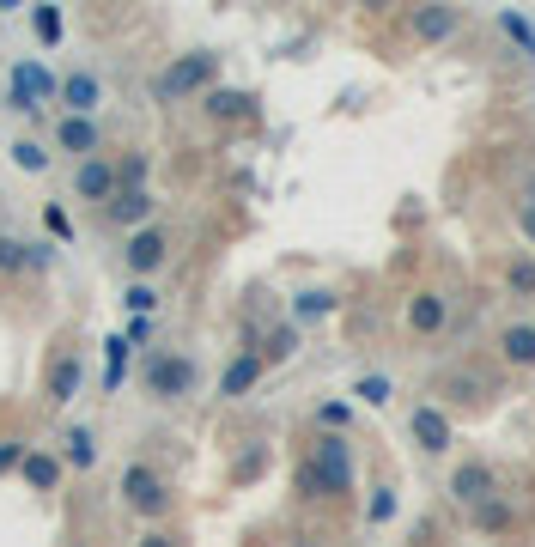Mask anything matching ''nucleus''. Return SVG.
I'll return each mask as SVG.
<instances>
[{
	"label": "nucleus",
	"instance_id": "nucleus-29",
	"mask_svg": "<svg viewBox=\"0 0 535 547\" xmlns=\"http://www.w3.org/2000/svg\"><path fill=\"white\" fill-rule=\"evenodd\" d=\"M31 31H37V43H43V49H55V43H61V31H67V25H61V7H31Z\"/></svg>",
	"mask_w": 535,
	"mask_h": 547
},
{
	"label": "nucleus",
	"instance_id": "nucleus-42",
	"mask_svg": "<svg viewBox=\"0 0 535 547\" xmlns=\"http://www.w3.org/2000/svg\"><path fill=\"white\" fill-rule=\"evenodd\" d=\"M67 547H86V541H67Z\"/></svg>",
	"mask_w": 535,
	"mask_h": 547
},
{
	"label": "nucleus",
	"instance_id": "nucleus-27",
	"mask_svg": "<svg viewBox=\"0 0 535 547\" xmlns=\"http://www.w3.org/2000/svg\"><path fill=\"white\" fill-rule=\"evenodd\" d=\"M256 353H262V365H274V359H292V353H298V323H280V329H268V341H262Z\"/></svg>",
	"mask_w": 535,
	"mask_h": 547
},
{
	"label": "nucleus",
	"instance_id": "nucleus-16",
	"mask_svg": "<svg viewBox=\"0 0 535 547\" xmlns=\"http://www.w3.org/2000/svg\"><path fill=\"white\" fill-rule=\"evenodd\" d=\"M55 456H61V468H80V475H92V468H98V432H92V426H67Z\"/></svg>",
	"mask_w": 535,
	"mask_h": 547
},
{
	"label": "nucleus",
	"instance_id": "nucleus-33",
	"mask_svg": "<svg viewBox=\"0 0 535 547\" xmlns=\"http://www.w3.org/2000/svg\"><path fill=\"white\" fill-rule=\"evenodd\" d=\"M146 171H152L146 152H128V159L116 165V183H122V189H146Z\"/></svg>",
	"mask_w": 535,
	"mask_h": 547
},
{
	"label": "nucleus",
	"instance_id": "nucleus-11",
	"mask_svg": "<svg viewBox=\"0 0 535 547\" xmlns=\"http://www.w3.org/2000/svg\"><path fill=\"white\" fill-rule=\"evenodd\" d=\"M55 146L61 152H73V159H98V152H104V128H98V116H61L55 122Z\"/></svg>",
	"mask_w": 535,
	"mask_h": 547
},
{
	"label": "nucleus",
	"instance_id": "nucleus-2",
	"mask_svg": "<svg viewBox=\"0 0 535 547\" xmlns=\"http://www.w3.org/2000/svg\"><path fill=\"white\" fill-rule=\"evenodd\" d=\"M195 359L189 353H146V365H140V389L152 402H183V396H195Z\"/></svg>",
	"mask_w": 535,
	"mask_h": 547
},
{
	"label": "nucleus",
	"instance_id": "nucleus-18",
	"mask_svg": "<svg viewBox=\"0 0 535 547\" xmlns=\"http://www.w3.org/2000/svg\"><path fill=\"white\" fill-rule=\"evenodd\" d=\"M19 481H25L31 493H55V487L67 481V468H61V456H55V450H43V444H37V450L25 456V468H19Z\"/></svg>",
	"mask_w": 535,
	"mask_h": 547
},
{
	"label": "nucleus",
	"instance_id": "nucleus-14",
	"mask_svg": "<svg viewBox=\"0 0 535 547\" xmlns=\"http://www.w3.org/2000/svg\"><path fill=\"white\" fill-rule=\"evenodd\" d=\"M262 371H268V365H262V353H256V347H244V353H238L232 365L219 371V396H225V402H244L250 389L262 383Z\"/></svg>",
	"mask_w": 535,
	"mask_h": 547
},
{
	"label": "nucleus",
	"instance_id": "nucleus-12",
	"mask_svg": "<svg viewBox=\"0 0 535 547\" xmlns=\"http://www.w3.org/2000/svg\"><path fill=\"white\" fill-rule=\"evenodd\" d=\"M55 104H67V116H98V104H104V80L92 67H73V73H61V98Z\"/></svg>",
	"mask_w": 535,
	"mask_h": 547
},
{
	"label": "nucleus",
	"instance_id": "nucleus-21",
	"mask_svg": "<svg viewBox=\"0 0 535 547\" xmlns=\"http://www.w3.org/2000/svg\"><path fill=\"white\" fill-rule=\"evenodd\" d=\"M128 353H134L128 335H110L104 341V396H116V389L128 383Z\"/></svg>",
	"mask_w": 535,
	"mask_h": 547
},
{
	"label": "nucleus",
	"instance_id": "nucleus-39",
	"mask_svg": "<svg viewBox=\"0 0 535 547\" xmlns=\"http://www.w3.org/2000/svg\"><path fill=\"white\" fill-rule=\"evenodd\" d=\"M134 547H183V541H177V535H165V529H152V535H140Z\"/></svg>",
	"mask_w": 535,
	"mask_h": 547
},
{
	"label": "nucleus",
	"instance_id": "nucleus-13",
	"mask_svg": "<svg viewBox=\"0 0 535 547\" xmlns=\"http://www.w3.org/2000/svg\"><path fill=\"white\" fill-rule=\"evenodd\" d=\"M450 499L463 505V511H475L481 499H493V462H481V456L456 462V475H450Z\"/></svg>",
	"mask_w": 535,
	"mask_h": 547
},
{
	"label": "nucleus",
	"instance_id": "nucleus-15",
	"mask_svg": "<svg viewBox=\"0 0 535 547\" xmlns=\"http://www.w3.org/2000/svg\"><path fill=\"white\" fill-rule=\"evenodd\" d=\"M408 432H414V444H420V450H432V456H438V450L450 444V414H444L438 402H420V408L408 414Z\"/></svg>",
	"mask_w": 535,
	"mask_h": 547
},
{
	"label": "nucleus",
	"instance_id": "nucleus-7",
	"mask_svg": "<svg viewBox=\"0 0 535 547\" xmlns=\"http://www.w3.org/2000/svg\"><path fill=\"white\" fill-rule=\"evenodd\" d=\"M80 389H86V353H55L49 377H43L49 408H73V402H80Z\"/></svg>",
	"mask_w": 535,
	"mask_h": 547
},
{
	"label": "nucleus",
	"instance_id": "nucleus-8",
	"mask_svg": "<svg viewBox=\"0 0 535 547\" xmlns=\"http://www.w3.org/2000/svg\"><path fill=\"white\" fill-rule=\"evenodd\" d=\"M98 213H104V225L122 231V238H134V231L152 225V213H159V195H152V189H116V201L98 207Z\"/></svg>",
	"mask_w": 535,
	"mask_h": 547
},
{
	"label": "nucleus",
	"instance_id": "nucleus-36",
	"mask_svg": "<svg viewBox=\"0 0 535 547\" xmlns=\"http://www.w3.org/2000/svg\"><path fill=\"white\" fill-rule=\"evenodd\" d=\"M25 456H31V444L7 438V444H0V475H19V468H25Z\"/></svg>",
	"mask_w": 535,
	"mask_h": 547
},
{
	"label": "nucleus",
	"instance_id": "nucleus-3",
	"mask_svg": "<svg viewBox=\"0 0 535 547\" xmlns=\"http://www.w3.org/2000/svg\"><path fill=\"white\" fill-rule=\"evenodd\" d=\"M61 98V80L37 61V55H19L13 61V73H7V110H19V116H37L43 104H55Z\"/></svg>",
	"mask_w": 535,
	"mask_h": 547
},
{
	"label": "nucleus",
	"instance_id": "nucleus-28",
	"mask_svg": "<svg viewBox=\"0 0 535 547\" xmlns=\"http://www.w3.org/2000/svg\"><path fill=\"white\" fill-rule=\"evenodd\" d=\"M505 292L511 298H535V256H511L505 262Z\"/></svg>",
	"mask_w": 535,
	"mask_h": 547
},
{
	"label": "nucleus",
	"instance_id": "nucleus-4",
	"mask_svg": "<svg viewBox=\"0 0 535 547\" xmlns=\"http://www.w3.org/2000/svg\"><path fill=\"white\" fill-rule=\"evenodd\" d=\"M116 493H122V505H128L134 517H165V511H171V481H165L152 462H128L122 481H116Z\"/></svg>",
	"mask_w": 535,
	"mask_h": 547
},
{
	"label": "nucleus",
	"instance_id": "nucleus-6",
	"mask_svg": "<svg viewBox=\"0 0 535 547\" xmlns=\"http://www.w3.org/2000/svg\"><path fill=\"white\" fill-rule=\"evenodd\" d=\"M122 262H128V274L134 280H146V274H159L165 262H171V231L152 219V225H140L134 238H122Z\"/></svg>",
	"mask_w": 535,
	"mask_h": 547
},
{
	"label": "nucleus",
	"instance_id": "nucleus-35",
	"mask_svg": "<svg viewBox=\"0 0 535 547\" xmlns=\"http://www.w3.org/2000/svg\"><path fill=\"white\" fill-rule=\"evenodd\" d=\"M317 426H323V432H347V426H353V408H347V402H323V408H317Z\"/></svg>",
	"mask_w": 535,
	"mask_h": 547
},
{
	"label": "nucleus",
	"instance_id": "nucleus-40",
	"mask_svg": "<svg viewBox=\"0 0 535 547\" xmlns=\"http://www.w3.org/2000/svg\"><path fill=\"white\" fill-rule=\"evenodd\" d=\"M517 219H523V231H529V244H535V201H523V207H517Z\"/></svg>",
	"mask_w": 535,
	"mask_h": 547
},
{
	"label": "nucleus",
	"instance_id": "nucleus-30",
	"mask_svg": "<svg viewBox=\"0 0 535 547\" xmlns=\"http://www.w3.org/2000/svg\"><path fill=\"white\" fill-rule=\"evenodd\" d=\"M353 396H359V402H371V408H384V402L396 396V383H390L384 371H371V377H359V383H353Z\"/></svg>",
	"mask_w": 535,
	"mask_h": 547
},
{
	"label": "nucleus",
	"instance_id": "nucleus-32",
	"mask_svg": "<svg viewBox=\"0 0 535 547\" xmlns=\"http://www.w3.org/2000/svg\"><path fill=\"white\" fill-rule=\"evenodd\" d=\"M493 25H499V31H505V37H511V43H523V49H529V55H535V25H529V19H523V13H493Z\"/></svg>",
	"mask_w": 535,
	"mask_h": 547
},
{
	"label": "nucleus",
	"instance_id": "nucleus-10",
	"mask_svg": "<svg viewBox=\"0 0 535 547\" xmlns=\"http://www.w3.org/2000/svg\"><path fill=\"white\" fill-rule=\"evenodd\" d=\"M116 165L104 159V152H98V159H86V165H73V195H80V201H92V207H110L116 201Z\"/></svg>",
	"mask_w": 535,
	"mask_h": 547
},
{
	"label": "nucleus",
	"instance_id": "nucleus-5",
	"mask_svg": "<svg viewBox=\"0 0 535 547\" xmlns=\"http://www.w3.org/2000/svg\"><path fill=\"white\" fill-rule=\"evenodd\" d=\"M213 80H219V55H177L159 80H152V92H159L165 104H177V98H195V92H213Z\"/></svg>",
	"mask_w": 535,
	"mask_h": 547
},
{
	"label": "nucleus",
	"instance_id": "nucleus-31",
	"mask_svg": "<svg viewBox=\"0 0 535 547\" xmlns=\"http://www.w3.org/2000/svg\"><path fill=\"white\" fill-rule=\"evenodd\" d=\"M122 304H128V317H152V310H159V286H146V280H134V286L122 292Z\"/></svg>",
	"mask_w": 535,
	"mask_h": 547
},
{
	"label": "nucleus",
	"instance_id": "nucleus-22",
	"mask_svg": "<svg viewBox=\"0 0 535 547\" xmlns=\"http://www.w3.org/2000/svg\"><path fill=\"white\" fill-rule=\"evenodd\" d=\"M201 110H207L213 122H238V116H250V92H232V86H213V92L201 98Z\"/></svg>",
	"mask_w": 535,
	"mask_h": 547
},
{
	"label": "nucleus",
	"instance_id": "nucleus-26",
	"mask_svg": "<svg viewBox=\"0 0 535 547\" xmlns=\"http://www.w3.org/2000/svg\"><path fill=\"white\" fill-rule=\"evenodd\" d=\"M13 165H19V171H37V177H43V171L55 165V152H49L43 140H31V134H25V140H13Z\"/></svg>",
	"mask_w": 535,
	"mask_h": 547
},
{
	"label": "nucleus",
	"instance_id": "nucleus-23",
	"mask_svg": "<svg viewBox=\"0 0 535 547\" xmlns=\"http://www.w3.org/2000/svg\"><path fill=\"white\" fill-rule=\"evenodd\" d=\"M499 353H505V365H535V323L499 329Z\"/></svg>",
	"mask_w": 535,
	"mask_h": 547
},
{
	"label": "nucleus",
	"instance_id": "nucleus-1",
	"mask_svg": "<svg viewBox=\"0 0 535 547\" xmlns=\"http://www.w3.org/2000/svg\"><path fill=\"white\" fill-rule=\"evenodd\" d=\"M353 481H359V462H353L347 432H317V438H311V450H304V456H298V468H292L298 499H311V505H323V499H347V493H353Z\"/></svg>",
	"mask_w": 535,
	"mask_h": 547
},
{
	"label": "nucleus",
	"instance_id": "nucleus-17",
	"mask_svg": "<svg viewBox=\"0 0 535 547\" xmlns=\"http://www.w3.org/2000/svg\"><path fill=\"white\" fill-rule=\"evenodd\" d=\"M408 25H414V37H420V43H444V37L463 31V13H456V7H414V13H408Z\"/></svg>",
	"mask_w": 535,
	"mask_h": 547
},
{
	"label": "nucleus",
	"instance_id": "nucleus-9",
	"mask_svg": "<svg viewBox=\"0 0 535 547\" xmlns=\"http://www.w3.org/2000/svg\"><path fill=\"white\" fill-rule=\"evenodd\" d=\"M55 250L37 244V238H13V231H0V274L19 280V274H49Z\"/></svg>",
	"mask_w": 535,
	"mask_h": 547
},
{
	"label": "nucleus",
	"instance_id": "nucleus-38",
	"mask_svg": "<svg viewBox=\"0 0 535 547\" xmlns=\"http://www.w3.org/2000/svg\"><path fill=\"white\" fill-rule=\"evenodd\" d=\"M122 335H128V341H134V347H140V341H146V335H152V317H128V329H122Z\"/></svg>",
	"mask_w": 535,
	"mask_h": 547
},
{
	"label": "nucleus",
	"instance_id": "nucleus-34",
	"mask_svg": "<svg viewBox=\"0 0 535 547\" xmlns=\"http://www.w3.org/2000/svg\"><path fill=\"white\" fill-rule=\"evenodd\" d=\"M396 517V487H371L365 499V523H390Z\"/></svg>",
	"mask_w": 535,
	"mask_h": 547
},
{
	"label": "nucleus",
	"instance_id": "nucleus-25",
	"mask_svg": "<svg viewBox=\"0 0 535 547\" xmlns=\"http://www.w3.org/2000/svg\"><path fill=\"white\" fill-rule=\"evenodd\" d=\"M469 523H475V529H487V535H505V529L517 523V511H511L499 493H493V499H481V505L469 511Z\"/></svg>",
	"mask_w": 535,
	"mask_h": 547
},
{
	"label": "nucleus",
	"instance_id": "nucleus-20",
	"mask_svg": "<svg viewBox=\"0 0 535 547\" xmlns=\"http://www.w3.org/2000/svg\"><path fill=\"white\" fill-rule=\"evenodd\" d=\"M444 323H450V304L438 292H414L408 298V329L414 335H444Z\"/></svg>",
	"mask_w": 535,
	"mask_h": 547
},
{
	"label": "nucleus",
	"instance_id": "nucleus-24",
	"mask_svg": "<svg viewBox=\"0 0 535 547\" xmlns=\"http://www.w3.org/2000/svg\"><path fill=\"white\" fill-rule=\"evenodd\" d=\"M335 292H323V286H311V292H298L292 298V323H317V317H335Z\"/></svg>",
	"mask_w": 535,
	"mask_h": 547
},
{
	"label": "nucleus",
	"instance_id": "nucleus-37",
	"mask_svg": "<svg viewBox=\"0 0 535 547\" xmlns=\"http://www.w3.org/2000/svg\"><path fill=\"white\" fill-rule=\"evenodd\" d=\"M43 225L55 231V238H61V244H73V219H67L61 207H49V213H43Z\"/></svg>",
	"mask_w": 535,
	"mask_h": 547
},
{
	"label": "nucleus",
	"instance_id": "nucleus-41",
	"mask_svg": "<svg viewBox=\"0 0 535 547\" xmlns=\"http://www.w3.org/2000/svg\"><path fill=\"white\" fill-rule=\"evenodd\" d=\"M298 547H323V541H298Z\"/></svg>",
	"mask_w": 535,
	"mask_h": 547
},
{
	"label": "nucleus",
	"instance_id": "nucleus-19",
	"mask_svg": "<svg viewBox=\"0 0 535 547\" xmlns=\"http://www.w3.org/2000/svg\"><path fill=\"white\" fill-rule=\"evenodd\" d=\"M438 396H450V402H487L493 383H487L481 371H469V365H450V371L438 377Z\"/></svg>",
	"mask_w": 535,
	"mask_h": 547
}]
</instances>
